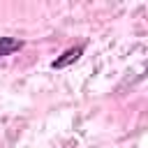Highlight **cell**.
<instances>
[{
  "instance_id": "6da1fadb",
  "label": "cell",
  "mask_w": 148,
  "mask_h": 148,
  "mask_svg": "<svg viewBox=\"0 0 148 148\" xmlns=\"http://www.w3.org/2000/svg\"><path fill=\"white\" fill-rule=\"evenodd\" d=\"M81 53H83V46H74V49H67V51H65L60 58H56V60L51 62V67H53V69H62V67H67V65L76 62Z\"/></svg>"
},
{
  "instance_id": "7a4b0ae2",
  "label": "cell",
  "mask_w": 148,
  "mask_h": 148,
  "mask_svg": "<svg viewBox=\"0 0 148 148\" xmlns=\"http://www.w3.org/2000/svg\"><path fill=\"white\" fill-rule=\"evenodd\" d=\"M21 46H23L21 39H14V37H0V58H2V56H9V53H14V51H18Z\"/></svg>"
}]
</instances>
